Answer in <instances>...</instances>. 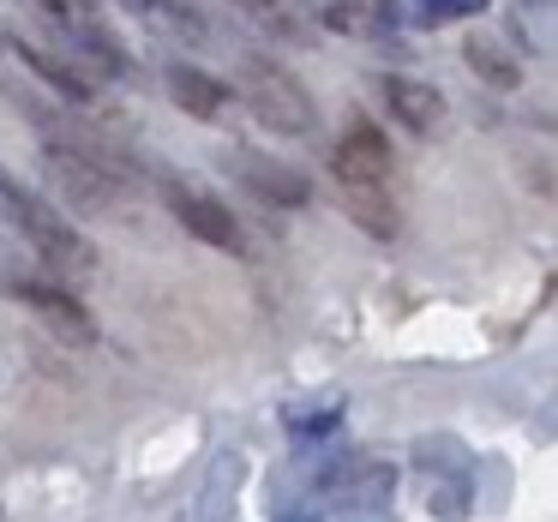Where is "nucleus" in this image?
<instances>
[{"label":"nucleus","instance_id":"f257e3e1","mask_svg":"<svg viewBox=\"0 0 558 522\" xmlns=\"http://www.w3.org/2000/svg\"><path fill=\"white\" fill-rule=\"evenodd\" d=\"M0 217L13 222V234L54 270V277H90V270H97V246L85 241V229H78L73 217H61V205L37 198L25 181H13L7 169H0Z\"/></svg>","mask_w":558,"mask_h":522},{"label":"nucleus","instance_id":"f03ea898","mask_svg":"<svg viewBox=\"0 0 558 522\" xmlns=\"http://www.w3.org/2000/svg\"><path fill=\"white\" fill-rule=\"evenodd\" d=\"M43 169H49L54 193L66 205H78L85 217H114L126 205V193H133L121 162L97 145H78V138H49L43 145Z\"/></svg>","mask_w":558,"mask_h":522},{"label":"nucleus","instance_id":"7ed1b4c3","mask_svg":"<svg viewBox=\"0 0 558 522\" xmlns=\"http://www.w3.org/2000/svg\"><path fill=\"white\" fill-rule=\"evenodd\" d=\"M241 97L253 109V121L277 138H313L318 133V102L301 78L282 61H265V54H246L241 61Z\"/></svg>","mask_w":558,"mask_h":522},{"label":"nucleus","instance_id":"20e7f679","mask_svg":"<svg viewBox=\"0 0 558 522\" xmlns=\"http://www.w3.org/2000/svg\"><path fill=\"white\" fill-rule=\"evenodd\" d=\"M162 198H169L174 222H181L193 241L217 246V253H229V258H246V229H241V217H234L217 193H205V186L174 181V174H169V181H162Z\"/></svg>","mask_w":558,"mask_h":522},{"label":"nucleus","instance_id":"39448f33","mask_svg":"<svg viewBox=\"0 0 558 522\" xmlns=\"http://www.w3.org/2000/svg\"><path fill=\"white\" fill-rule=\"evenodd\" d=\"M0 289L13 294L25 313H37L43 325L54 330V337L78 342V349H97V318H90V306L78 301L73 289H61V282H43V277H13V270H0Z\"/></svg>","mask_w":558,"mask_h":522},{"label":"nucleus","instance_id":"423d86ee","mask_svg":"<svg viewBox=\"0 0 558 522\" xmlns=\"http://www.w3.org/2000/svg\"><path fill=\"white\" fill-rule=\"evenodd\" d=\"M390 169H397V162H390V145L373 121H349L342 138L330 145V174H337V186H390Z\"/></svg>","mask_w":558,"mask_h":522},{"label":"nucleus","instance_id":"0eeeda50","mask_svg":"<svg viewBox=\"0 0 558 522\" xmlns=\"http://www.w3.org/2000/svg\"><path fill=\"white\" fill-rule=\"evenodd\" d=\"M229 169L241 174V186L253 198H265V205L277 210H306L313 205V181H306L294 162L282 157H258V150H229Z\"/></svg>","mask_w":558,"mask_h":522},{"label":"nucleus","instance_id":"6e6552de","mask_svg":"<svg viewBox=\"0 0 558 522\" xmlns=\"http://www.w3.org/2000/svg\"><path fill=\"white\" fill-rule=\"evenodd\" d=\"M378 97H385V109L397 114L409 133H438V126L450 121V102L438 85H426V78H409V73H385L378 78Z\"/></svg>","mask_w":558,"mask_h":522},{"label":"nucleus","instance_id":"1a4fd4ad","mask_svg":"<svg viewBox=\"0 0 558 522\" xmlns=\"http://www.w3.org/2000/svg\"><path fill=\"white\" fill-rule=\"evenodd\" d=\"M169 97H174V109L193 114V121H222V114H229V102H234V90L222 85L217 73H205V66L174 61L169 66Z\"/></svg>","mask_w":558,"mask_h":522},{"label":"nucleus","instance_id":"9d476101","mask_svg":"<svg viewBox=\"0 0 558 522\" xmlns=\"http://www.w3.org/2000/svg\"><path fill=\"white\" fill-rule=\"evenodd\" d=\"M342 198H349V217L361 222L373 241H397L402 234V210H397V198H390V186H342Z\"/></svg>","mask_w":558,"mask_h":522},{"label":"nucleus","instance_id":"9b49d317","mask_svg":"<svg viewBox=\"0 0 558 522\" xmlns=\"http://www.w3.org/2000/svg\"><path fill=\"white\" fill-rule=\"evenodd\" d=\"M114 7H126V13H138L145 25H157V31H174V37H205V19H198V7L193 0H114Z\"/></svg>","mask_w":558,"mask_h":522},{"label":"nucleus","instance_id":"f8f14e48","mask_svg":"<svg viewBox=\"0 0 558 522\" xmlns=\"http://www.w3.org/2000/svg\"><path fill=\"white\" fill-rule=\"evenodd\" d=\"M462 61H469V73L486 78L493 90H517V85H522V66L510 61V54L498 49L493 37H462Z\"/></svg>","mask_w":558,"mask_h":522},{"label":"nucleus","instance_id":"ddd939ff","mask_svg":"<svg viewBox=\"0 0 558 522\" xmlns=\"http://www.w3.org/2000/svg\"><path fill=\"white\" fill-rule=\"evenodd\" d=\"M414 7H421L426 25H445V19H474V13H486L493 0H414Z\"/></svg>","mask_w":558,"mask_h":522},{"label":"nucleus","instance_id":"4468645a","mask_svg":"<svg viewBox=\"0 0 558 522\" xmlns=\"http://www.w3.org/2000/svg\"><path fill=\"white\" fill-rule=\"evenodd\" d=\"M342 421V402H330V409H313V414H289V426L301 438H313V433H330V426Z\"/></svg>","mask_w":558,"mask_h":522},{"label":"nucleus","instance_id":"2eb2a0df","mask_svg":"<svg viewBox=\"0 0 558 522\" xmlns=\"http://www.w3.org/2000/svg\"><path fill=\"white\" fill-rule=\"evenodd\" d=\"M246 19H289V0H229Z\"/></svg>","mask_w":558,"mask_h":522},{"label":"nucleus","instance_id":"dca6fc26","mask_svg":"<svg viewBox=\"0 0 558 522\" xmlns=\"http://www.w3.org/2000/svg\"><path fill=\"white\" fill-rule=\"evenodd\" d=\"M0 522H13V517H7V505H0Z\"/></svg>","mask_w":558,"mask_h":522}]
</instances>
